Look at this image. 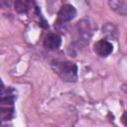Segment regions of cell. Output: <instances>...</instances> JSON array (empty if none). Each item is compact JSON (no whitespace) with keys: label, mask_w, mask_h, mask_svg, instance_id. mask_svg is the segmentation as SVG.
I'll use <instances>...</instances> for the list:
<instances>
[{"label":"cell","mask_w":127,"mask_h":127,"mask_svg":"<svg viewBox=\"0 0 127 127\" xmlns=\"http://www.w3.org/2000/svg\"><path fill=\"white\" fill-rule=\"evenodd\" d=\"M62 38L55 33H49L44 39V47L48 50L54 51L61 47Z\"/></svg>","instance_id":"obj_6"},{"label":"cell","mask_w":127,"mask_h":127,"mask_svg":"<svg viewBox=\"0 0 127 127\" xmlns=\"http://www.w3.org/2000/svg\"><path fill=\"white\" fill-rule=\"evenodd\" d=\"M93 51L100 57H107L113 52V46L107 40H100L93 46Z\"/></svg>","instance_id":"obj_5"},{"label":"cell","mask_w":127,"mask_h":127,"mask_svg":"<svg viewBox=\"0 0 127 127\" xmlns=\"http://www.w3.org/2000/svg\"><path fill=\"white\" fill-rule=\"evenodd\" d=\"M127 0H109L108 5L111 10H113L115 13L125 16L127 13Z\"/></svg>","instance_id":"obj_8"},{"label":"cell","mask_w":127,"mask_h":127,"mask_svg":"<svg viewBox=\"0 0 127 127\" xmlns=\"http://www.w3.org/2000/svg\"><path fill=\"white\" fill-rule=\"evenodd\" d=\"M52 68L64 81L74 82L77 79V65L74 63L56 60L52 62Z\"/></svg>","instance_id":"obj_1"},{"label":"cell","mask_w":127,"mask_h":127,"mask_svg":"<svg viewBox=\"0 0 127 127\" xmlns=\"http://www.w3.org/2000/svg\"><path fill=\"white\" fill-rule=\"evenodd\" d=\"M3 87H4V84H3V82H2V80H1V78H0V90H1Z\"/></svg>","instance_id":"obj_11"},{"label":"cell","mask_w":127,"mask_h":127,"mask_svg":"<svg viewBox=\"0 0 127 127\" xmlns=\"http://www.w3.org/2000/svg\"><path fill=\"white\" fill-rule=\"evenodd\" d=\"M11 0H0V8H7L10 6Z\"/></svg>","instance_id":"obj_10"},{"label":"cell","mask_w":127,"mask_h":127,"mask_svg":"<svg viewBox=\"0 0 127 127\" xmlns=\"http://www.w3.org/2000/svg\"><path fill=\"white\" fill-rule=\"evenodd\" d=\"M93 23L90 22L89 19H82L81 21H79L76 24V31H77V35H78V40L80 43H84V44H88L91 35H92V31H93Z\"/></svg>","instance_id":"obj_2"},{"label":"cell","mask_w":127,"mask_h":127,"mask_svg":"<svg viewBox=\"0 0 127 127\" xmlns=\"http://www.w3.org/2000/svg\"><path fill=\"white\" fill-rule=\"evenodd\" d=\"M17 98V92L13 87L2 88L0 90V104L13 105Z\"/></svg>","instance_id":"obj_4"},{"label":"cell","mask_w":127,"mask_h":127,"mask_svg":"<svg viewBox=\"0 0 127 127\" xmlns=\"http://www.w3.org/2000/svg\"><path fill=\"white\" fill-rule=\"evenodd\" d=\"M76 15V10L72 5L69 4H65L64 6L61 7V9L58 12V20L57 23L58 24H63V23H66L69 22L70 20H72Z\"/></svg>","instance_id":"obj_3"},{"label":"cell","mask_w":127,"mask_h":127,"mask_svg":"<svg viewBox=\"0 0 127 127\" xmlns=\"http://www.w3.org/2000/svg\"><path fill=\"white\" fill-rule=\"evenodd\" d=\"M35 6V0H15V11L19 14L28 13Z\"/></svg>","instance_id":"obj_7"},{"label":"cell","mask_w":127,"mask_h":127,"mask_svg":"<svg viewBox=\"0 0 127 127\" xmlns=\"http://www.w3.org/2000/svg\"><path fill=\"white\" fill-rule=\"evenodd\" d=\"M14 117V108L6 106L0 107V121H8Z\"/></svg>","instance_id":"obj_9"}]
</instances>
